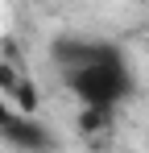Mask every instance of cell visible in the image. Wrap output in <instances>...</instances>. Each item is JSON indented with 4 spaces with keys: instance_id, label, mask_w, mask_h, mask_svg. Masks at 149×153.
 Here are the masks:
<instances>
[{
    "instance_id": "2",
    "label": "cell",
    "mask_w": 149,
    "mask_h": 153,
    "mask_svg": "<svg viewBox=\"0 0 149 153\" xmlns=\"http://www.w3.org/2000/svg\"><path fill=\"white\" fill-rule=\"evenodd\" d=\"M0 137H4V145H17V149H54V137L33 120V112H17L0 128Z\"/></svg>"
},
{
    "instance_id": "1",
    "label": "cell",
    "mask_w": 149,
    "mask_h": 153,
    "mask_svg": "<svg viewBox=\"0 0 149 153\" xmlns=\"http://www.w3.org/2000/svg\"><path fill=\"white\" fill-rule=\"evenodd\" d=\"M50 54H54V62L62 71V83L71 87V95L83 108L112 112L137 87L124 50L112 46V42H99V37H58L50 46Z\"/></svg>"
},
{
    "instance_id": "3",
    "label": "cell",
    "mask_w": 149,
    "mask_h": 153,
    "mask_svg": "<svg viewBox=\"0 0 149 153\" xmlns=\"http://www.w3.org/2000/svg\"><path fill=\"white\" fill-rule=\"evenodd\" d=\"M17 112H21V108H13V103L4 100V91H0V128L8 124V120H13V116H17Z\"/></svg>"
}]
</instances>
